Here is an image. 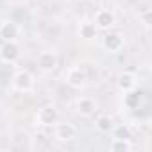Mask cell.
<instances>
[{
    "label": "cell",
    "mask_w": 152,
    "mask_h": 152,
    "mask_svg": "<svg viewBox=\"0 0 152 152\" xmlns=\"http://www.w3.org/2000/svg\"><path fill=\"white\" fill-rule=\"evenodd\" d=\"M75 109H77V113L83 115V116H91L97 111V102L91 97H79L75 100Z\"/></svg>",
    "instance_id": "9c48e42d"
},
{
    "label": "cell",
    "mask_w": 152,
    "mask_h": 152,
    "mask_svg": "<svg viewBox=\"0 0 152 152\" xmlns=\"http://www.w3.org/2000/svg\"><path fill=\"white\" fill-rule=\"evenodd\" d=\"M113 127H115V124H113V118H111L109 115H99V116H97V120H95V129H97L99 132L107 134V132H111Z\"/></svg>",
    "instance_id": "4fadbf2b"
},
{
    "label": "cell",
    "mask_w": 152,
    "mask_h": 152,
    "mask_svg": "<svg viewBox=\"0 0 152 152\" xmlns=\"http://www.w3.org/2000/svg\"><path fill=\"white\" fill-rule=\"evenodd\" d=\"M20 36V27L13 20H4L0 23V38L4 41H16Z\"/></svg>",
    "instance_id": "ba28073f"
},
{
    "label": "cell",
    "mask_w": 152,
    "mask_h": 152,
    "mask_svg": "<svg viewBox=\"0 0 152 152\" xmlns=\"http://www.w3.org/2000/svg\"><path fill=\"white\" fill-rule=\"evenodd\" d=\"M20 57V47L16 41H4L2 45H0V59H2L4 63H16Z\"/></svg>",
    "instance_id": "8992f818"
},
{
    "label": "cell",
    "mask_w": 152,
    "mask_h": 152,
    "mask_svg": "<svg viewBox=\"0 0 152 152\" xmlns=\"http://www.w3.org/2000/svg\"><path fill=\"white\" fill-rule=\"evenodd\" d=\"M132 148L131 140H122V138H113L111 141V150L115 152H129Z\"/></svg>",
    "instance_id": "9a60e30c"
},
{
    "label": "cell",
    "mask_w": 152,
    "mask_h": 152,
    "mask_svg": "<svg viewBox=\"0 0 152 152\" xmlns=\"http://www.w3.org/2000/svg\"><path fill=\"white\" fill-rule=\"evenodd\" d=\"M102 47L107 52H120L124 47V36L120 32H109L102 39Z\"/></svg>",
    "instance_id": "30bf717a"
},
{
    "label": "cell",
    "mask_w": 152,
    "mask_h": 152,
    "mask_svg": "<svg viewBox=\"0 0 152 152\" xmlns=\"http://www.w3.org/2000/svg\"><path fill=\"white\" fill-rule=\"evenodd\" d=\"M140 100H141V93H140V91L136 93L134 90H131V91H125V95H124V106L129 107V109L138 107Z\"/></svg>",
    "instance_id": "5bb4252c"
},
{
    "label": "cell",
    "mask_w": 152,
    "mask_h": 152,
    "mask_svg": "<svg viewBox=\"0 0 152 152\" xmlns=\"http://www.w3.org/2000/svg\"><path fill=\"white\" fill-rule=\"evenodd\" d=\"M113 138H122V140H131V127L127 125H116L111 129Z\"/></svg>",
    "instance_id": "2e32d148"
},
{
    "label": "cell",
    "mask_w": 152,
    "mask_h": 152,
    "mask_svg": "<svg viewBox=\"0 0 152 152\" xmlns=\"http://www.w3.org/2000/svg\"><path fill=\"white\" fill-rule=\"evenodd\" d=\"M13 88L20 93H29L34 88V75L29 70H18L13 75Z\"/></svg>",
    "instance_id": "6da1fadb"
},
{
    "label": "cell",
    "mask_w": 152,
    "mask_h": 152,
    "mask_svg": "<svg viewBox=\"0 0 152 152\" xmlns=\"http://www.w3.org/2000/svg\"><path fill=\"white\" fill-rule=\"evenodd\" d=\"M59 120V113L54 106H43L39 107V111L36 113V124L43 125V127H52L56 122Z\"/></svg>",
    "instance_id": "277c9868"
},
{
    "label": "cell",
    "mask_w": 152,
    "mask_h": 152,
    "mask_svg": "<svg viewBox=\"0 0 152 152\" xmlns=\"http://www.w3.org/2000/svg\"><path fill=\"white\" fill-rule=\"evenodd\" d=\"M36 64H38V68H39L41 72L50 73V72H54V70L57 68V64H59V57L56 56V52H48V50H45V52H39V54H38Z\"/></svg>",
    "instance_id": "5b68a950"
},
{
    "label": "cell",
    "mask_w": 152,
    "mask_h": 152,
    "mask_svg": "<svg viewBox=\"0 0 152 152\" xmlns=\"http://www.w3.org/2000/svg\"><path fill=\"white\" fill-rule=\"evenodd\" d=\"M93 23H95L97 29L107 31V29H111V27L116 23V16H115V13L109 11V9H99V11L95 13V20H93Z\"/></svg>",
    "instance_id": "52a82bcc"
},
{
    "label": "cell",
    "mask_w": 152,
    "mask_h": 152,
    "mask_svg": "<svg viewBox=\"0 0 152 152\" xmlns=\"http://www.w3.org/2000/svg\"><path fill=\"white\" fill-rule=\"evenodd\" d=\"M116 86H118V90L124 91V93L134 90V88H136V75L131 73V72L120 73V75H118V81H116Z\"/></svg>",
    "instance_id": "8fae6325"
},
{
    "label": "cell",
    "mask_w": 152,
    "mask_h": 152,
    "mask_svg": "<svg viewBox=\"0 0 152 152\" xmlns=\"http://www.w3.org/2000/svg\"><path fill=\"white\" fill-rule=\"evenodd\" d=\"M79 36L83 38V39H95L97 38V27H95V23L93 22H88V20H84V22H81V25H79Z\"/></svg>",
    "instance_id": "7c38bea8"
},
{
    "label": "cell",
    "mask_w": 152,
    "mask_h": 152,
    "mask_svg": "<svg viewBox=\"0 0 152 152\" xmlns=\"http://www.w3.org/2000/svg\"><path fill=\"white\" fill-rule=\"evenodd\" d=\"M77 134H79V131L73 124H68V122H61V124L56 122L54 124V136L59 141H72L77 138Z\"/></svg>",
    "instance_id": "3957f363"
},
{
    "label": "cell",
    "mask_w": 152,
    "mask_h": 152,
    "mask_svg": "<svg viewBox=\"0 0 152 152\" xmlns=\"http://www.w3.org/2000/svg\"><path fill=\"white\" fill-rule=\"evenodd\" d=\"M88 77L81 66H70L66 72H64V83L72 88H83L86 84Z\"/></svg>",
    "instance_id": "7a4b0ae2"
}]
</instances>
